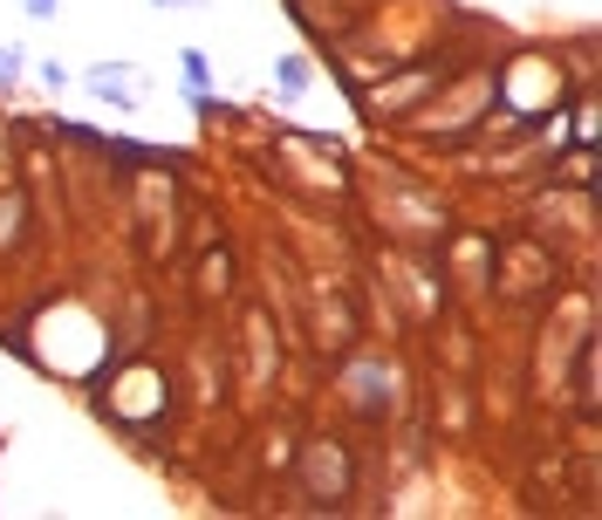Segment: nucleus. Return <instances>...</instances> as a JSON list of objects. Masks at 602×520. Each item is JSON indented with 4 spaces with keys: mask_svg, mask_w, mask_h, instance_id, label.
Masks as SVG:
<instances>
[{
    "mask_svg": "<svg viewBox=\"0 0 602 520\" xmlns=\"http://www.w3.org/2000/svg\"><path fill=\"white\" fill-rule=\"evenodd\" d=\"M83 83H90L96 103H110V110H138V90H130V83H138V69H130V62H96Z\"/></svg>",
    "mask_w": 602,
    "mask_h": 520,
    "instance_id": "obj_1",
    "label": "nucleus"
},
{
    "mask_svg": "<svg viewBox=\"0 0 602 520\" xmlns=\"http://www.w3.org/2000/svg\"><path fill=\"white\" fill-rule=\"evenodd\" d=\"M308 83H316V62H308L302 48H287V56H274V96H281V103L308 96Z\"/></svg>",
    "mask_w": 602,
    "mask_h": 520,
    "instance_id": "obj_2",
    "label": "nucleus"
},
{
    "mask_svg": "<svg viewBox=\"0 0 602 520\" xmlns=\"http://www.w3.org/2000/svg\"><path fill=\"white\" fill-rule=\"evenodd\" d=\"M21 69H28V56H21V48H0V90H14Z\"/></svg>",
    "mask_w": 602,
    "mask_h": 520,
    "instance_id": "obj_3",
    "label": "nucleus"
},
{
    "mask_svg": "<svg viewBox=\"0 0 602 520\" xmlns=\"http://www.w3.org/2000/svg\"><path fill=\"white\" fill-rule=\"evenodd\" d=\"M14 8L28 14V21H56V14H62V0H14Z\"/></svg>",
    "mask_w": 602,
    "mask_h": 520,
    "instance_id": "obj_4",
    "label": "nucleus"
},
{
    "mask_svg": "<svg viewBox=\"0 0 602 520\" xmlns=\"http://www.w3.org/2000/svg\"><path fill=\"white\" fill-rule=\"evenodd\" d=\"M42 83H48V90H69V83H75V69H62V62H42Z\"/></svg>",
    "mask_w": 602,
    "mask_h": 520,
    "instance_id": "obj_5",
    "label": "nucleus"
},
{
    "mask_svg": "<svg viewBox=\"0 0 602 520\" xmlns=\"http://www.w3.org/2000/svg\"><path fill=\"white\" fill-rule=\"evenodd\" d=\"M151 8H205V0H151Z\"/></svg>",
    "mask_w": 602,
    "mask_h": 520,
    "instance_id": "obj_6",
    "label": "nucleus"
}]
</instances>
